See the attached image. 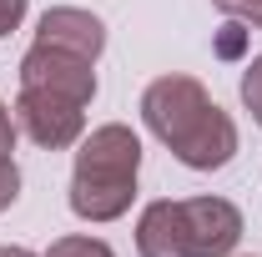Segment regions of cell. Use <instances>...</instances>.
<instances>
[{
	"instance_id": "cell-1",
	"label": "cell",
	"mask_w": 262,
	"mask_h": 257,
	"mask_svg": "<svg viewBox=\"0 0 262 257\" xmlns=\"http://www.w3.org/2000/svg\"><path fill=\"white\" fill-rule=\"evenodd\" d=\"M141 116H146L151 136L182 166H192V172H217L237 152L232 116L202 91V81H192V76H162V81H151L146 96H141Z\"/></svg>"
},
{
	"instance_id": "cell-2",
	"label": "cell",
	"mask_w": 262,
	"mask_h": 257,
	"mask_svg": "<svg viewBox=\"0 0 262 257\" xmlns=\"http://www.w3.org/2000/svg\"><path fill=\"white\" fill-rule=\"evenodd\" d=\"M136 172H141V141L136 131L111 121L96 126L81 152H76V172H71V212L81 222H116L126 217L131 197H136Z\"/></svg>"
},
{
	"instance_id": "cell-3",
	"label": "cell",
	"mask_w": 262,
	"mask_h": 257,
	"mask_svg": "<svg viewBox=\"0 0 262 257\" xmlns=\"http://www.w3.org/2000/svg\"><path fill=\"white\" fill-rule=\"evenodd\" d=\"M15 121H20V131L31 136L35 146L66 152V146H76L81 131H86V106H76V101H66V96H46V91H26V86H20Z\"/></svg>"
},
{
	"instance_id": "cell-4",
	"label": "cell",
	"mask_w": 262,
	"mask_h": 257,
	"mask_svg": "<svg viewBox=\"0 0 262 257\" xmlns=\"http://www.w3.org/2000/svg\"><path fill=\"white\" fill-rule=\"evenodd\" d=\"M20 86L86 106V101L96 96V71H91V61H81V56H66V51H51V46H31L26 61H20Z\"/></svg>"
},
{
	"instance_id": "cell-5",
	"label": "cell",
	"mask_w": 262,
	"mask_h": 257,
	"mask_svg": "<svg viewBox=\"0 0 262 257\" xmlns=\"http://www.w3.org/2000/svg\"><path fill=\"white\" fill-rule=\"evenodd\" d=\"M182 227L192 257H227L242 242V212L227 197H187L182 202Z\"/></svg>"
},
{
	"instance_id": "cell-6",
	"label": "cell",
	"mask_w": 262,
	"mask_h": 257,
	"mask_svg": "<svg viewBox=\"0 0 262 257\" xmlns=\"http://www.w3.org/2000/svg\"><path fill=\"white\" fill-rule=\"evenodd\" d=\"M35 46H51L66 56H81V61L96 66V56L106 51V26H101L91 10H76V5H56L40 15L35 26Z\"/></svg>"
},
{
	"instance_id": "cell-7",
	"label": "cell",
	"mask_w": 262,
	"mask_h": 257,
	"mask_svg": "<svg viewBox=\"0 0 262 257\" xmlns=\"http://www.w3.org/2000/svg\"><path fill=\"white\" fill-rule=\"evenodd\" d=\"M136 252L141 257H192L187 227H182V202H151L136 222Z\"/></svg>"
},
{
	"instance_id": "cell-8",
	"label": "cell",
	"mask_w": 262,
	"mask_h": 257,
	"mask_svg": "<svg viewBox=\"0 0 262 257\" xmlns=\"http://www.w3.org/2000/svg\"><path fill=\"white\" fill-rule=\"evenodd\" d=\"M46 257H116L101 237H56Z\"/></svg>"
},
{
	"instance_id": "cell-9",
	"label": "cell",
	"mask_w": 262,
	"mask_h": 257,
	"mask_svg": "<svg viewBox=\"0 0 262 257\" xmlns=\"http://www.w3.org/2000/svg\"><path fill=\"white\" fill-rule=\"evenodd\" d=\"M242 106L252 111V121L262 126V56H252L247 71H242Z\"/></svg>"
},
{
	"instance_id": "cell-10",
	"label": "cell",
	"mask_w": 262,
	"mask_h": 257,
	"mask_svg": "<svg viewBox=\"0 0 262 257\" xmlns=\"http://www.w3.org/2000/svg\"><path fill=\"white\" fill-rule=\"evenodd\" d=\"M217 10H227L232 20H242V26H262V0H212Z\"/></svg>"
},
{
	"instance_id": "cell-11",
	"label": "cell",
	"mask_w": 262,
	"mask_h": 257,
	"mask_svg": "<svg viewBox=\"0 0 262 257\" xmlns=\"http://www.w3.org/2000/svg\"><path fill=\"white\" fill-rule=\"evenodd\" d=\"M15 197H20V166L10 157H0V212H5Z\"/></svg>"
},
{
	"instance_id": "cell-12",
	"label": "cell",
	"mask_w": 262,
	"mask_h": 257,
	"mask_svg": "<svg viewBox=\"0 0 262 257\" xmlns=\"http://www.w3.org/2000/svg\"><path fill=\"white\" fill-rule=\"evenodd\" d=\"M20 20H26V0H0V35L20 31Z\"/></svg>"
},
{
	"instance_id": "cell-13",
	"label": "cell",
	"mask_w": 262,
	"mask_h": 257,
	"mask_svg": "<svg viewBox=\"0 0 262 257\" xmlns=\"http://www.w3.org/2000/svg\"><path fill=\"white\" fill-rule=\"evenodd\" d=\"M15 152V116H10V106L0 101V157H10Z\"/></svg>"
},
{
	"instance_id": "cell-14",
	"label": "cell",
	"mask_w": 262,
	"mask_h": 257,
	"mask_svg": "<svg viewBox=\"0 0 262 257\" xmlns=\"http://www.w3.org/2000/svg\"><path fill=\"white\" fill-rule=\"evenodd\" d=\"M0 257H35V252H26V247H0Z\"/></svg>"
}]
</instances>
